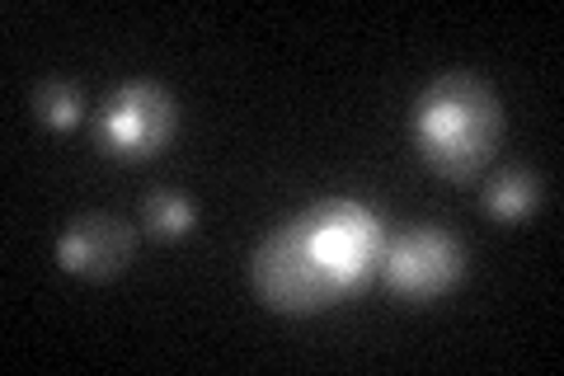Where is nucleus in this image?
Returning a JSON list of instances; mask_svg holds the SVG:
<instances>
[{
    "label": "nucleus",
    "mask_w": 564,
    "mask_h": 376,
    "mask_svg": "<svg viewBox=\"0 0 564 376\" xmlns=\"http://www.w3.org/2000/svg\"><path fill=\"white\" fill-rule=\"evenodd\" d=\"M180 128V104L165 85L155 80H128L118 85L95 114V137L109 155L147 160L165 147Z\"/></svg>",
    "instance_id": "obj_4"
},
{
    "label": "nucleus",
    "mask_w": 564,
    "mask_h": 376,
    "mask_svg": "<svg viewBox=\"0 0 564 376\" xmlns=\"http://www.w3.org/2000/svg\"><path fill=\"white\" fill-rule=\"evenodd\" d=\"M541 179L532 170H503L499 179H489V189H485V212L494 222H522V217H532V212L541 207Z\"/></svg>",
    "instance_id": "obj_6"
},
{
    "label": "nucleus",
    "mask_w": 564,
    "mask_h": 376,
    "mask_svg": "<svg viewBox=\"0 0 564 376\" xmlns=\"http://www.w3.org/2000/svg\"><path fill=\"white\" fill-rule=\"evenodd\" d=\"M377 278L410 307H429L466 278V249L443 226H410L386 240Z\"/></svg>",
    "instance_id": "obj_3"
},
{
    "label": "nucleus",
    "mask_w": 564,
    "mask_h": 376,
    "mask_svg": "<svg viewBox=\"0 0 564 376\" xmlns=\"http://www.w3.org/2000/svg\"><path fill=\"white\" fill-rule=\"evenodd\" d=\"M250 282L254 297L278 315H315L348 297L344 282L334 278V268L325 264L321 245L311 240L302 212L259 240L250 259Z\"/></svg>",
    "instance_id": "obj_2"
},
{
    "label": "nucleus",
    "mask_w": 564,
    "mask_h": 376,
    "mask_svg": "<svg viewBox=\"0 0 564 376\" xmlns=\"http://www.w3.org/2000/svg\"><path fill=\"white\" fill-rule=\"evenodd\" d=\"M132 259H137V230H132V222L109 217V212L76 217L57 240L62 273L80 278V282H109L118 273H128Z\"/></svg>",
    "instance_id": "obj_5"
},
{
    "label": "nucleus",
    "mask_w": 564,
    "mask_h": 376,
    "mask_svg": "<svg viewBox=\"0 0 564 376\" xmlns=\"http://www.w3.org/2000/svg\"><path fill=\"white\" fill-rule=\"evenodd\" d=\"M141 226H147L155 240H184L188 230L198 226V212H193V203L184 193L161 189L147 198V207H141Z\"/></svg>",
    "instance_id": "obj_8"
},
{
    "label": "nucleus",
    "mask_w": 564,
    "mask_h": 376,
    "mask_svg": "<svg viewBox=\"0 0 564 376\" xmlns=\"http://www.w3.org/2000/svg\"><path fill=\"white\" fill-rule=\"evenodd\" d=\"M33 114H39L43 128L70 132V128H76V122L85 118V95H80V85H76V80H62V76L43 80L39 89H33Z\"/></svg>",
    "instance_id": "obj_7"
},
{
    "label": "nucleus",
    "mask_w": 564,
    "mask_h": 376,
    "mask_svg": "<svg viewBox=\"0 0 564 376\" xmlns=\"http://www.w3.org/2000/svg\"><path fill=\"white\" fill-rule=\"evenodd\" d=\"M503 141V104L470 71L437 76L414 104V147L443 179H475Z\"/></svg>",
    "instance_id": "obj_1"
}]
</instances>
